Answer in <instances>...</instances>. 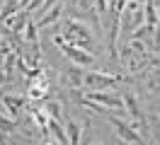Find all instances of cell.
<instances>
[{
  "label": "cell",
  "mask_w": 160,
  "mask_h": 145,
  "mask_svg": "<svg viewBox=\"0 0 160 145\" xmlns=\"http://www.w3.org/2000/svg\"><path fill=\"white\" fill-rule=\"evenodd\" d=\"M158 19H160V5H158Z\"/></svg>",
  "instance_id": "16"
},
{
  "label": "cell",
  "mask_w": 160,
  "mask_h": 145,
  "mask_svg": "<svg viewBox=\"0 0 160 145\" xmlns=\"http://www.w3.org/2000/svg\"><path fill=\"white\" fill-rule=\"evenodd\" d=\"M8 131H2V128H0V145H10V140H8Z\"/></svg>",
  "instance_id": "13"
},
{
  "label": "cell",
  "mask_w": 160,
  "mask_h": 145,
  "mask_svg": "<svg viewBox=\"0 0 160 145\" xmlns=\"http://www.w3.org/2000/svg\"><path fill=\"white\" fill-rule=\"evenodd\" d=\"M39 145H58V143H56V140L49 135V138H41V143H39Z\"/></svg>",
  "instance_id": "14"
},
{
  "label": "cell",
  "mask_w": 160,
  "mask_h": 145,
  "mask_svg": "<svg viewBox=\"0 0 160 145\" xmlns=\"http://www.w3.org/2000/svg\"><path fill=\"white\" fill-rule=\"evenodd\" d=\"M0 128H2V131H8V133H15V131L20 128V121H15V118H8V116L0 114Z\"/></svg>",
  "instance_id": "11"
},
{
  "label": "cell",
  "mask_w": 160,
  "mask_h": 145,
  "mask_svg": "<svg viewBox=\"0 0 160 145\" xmlns=\"http://www.w3.org/2000/svg\"><path fill=\"white\" fill-rule=\"evenodd\" d=\"M126 80L141 82L138 89L143 97H148V99L160 97V65H148L143 70H138V73H131V75H126Z\"/></svg>",
  "instance_id": "2"
},
{
  "label": "cell",
  "mask_w": 160,
  "mask_h": 145,
  "mask_svg": "<svg viewBox=\"0 0 160 145\" xmlns=\"http://www.w3.org/2000/svg\"><path fill=\"white\" fill-rule=\"evenodd\" d=\"M124 77L114 75V73H102V70H85L82 75V89L88 92H109V89H119Z\"/></svg>",
  "instance_id": "1"
},
{
  "label": "cell",
  "mask_w": 160,
  "mask_h": 145,
  "mask_svg": "<svg viewBox=\"0 0 160 145\" xmlns=\"http://www.w3.org/2000/svg\"><path fill=\"white\" fill-rule=\"evenodd\" d=\"M53 41H56V46L63 51V56L68 58L70 63H75L78 68H92L95 65V53H90V51H85V48H80V46L68 44L61 34H53Z\"/></svg>",
  "instance_id": "5"
},
{
  "label": "cell",
  "mask_w": 160,
  "mask_h": 145,
  "mask_svg": "<svg viewBox=\"0 0 160 145\" xmlns=\"http://www.w3.org/2000/svg\"><path fill=\"white\" fill-rule=\"evenodd\" d=\"M51 94H53V89H51L49 68H37V73L29 77V85H27V99L29 102H46Z\"/></svg>",
  "instance_id": "3"
},
{
  "label": "cell",
  "mask_w": 160,
  "mask_h": 145,
  "mask_svg": "<svg viewBox=\"0 0 160 145\" xmlns=\"http://www.w3.org/2000/svg\"><path fill=\"white\" fill-rule=\"evenodd\" d=\"M61 36L66 39L68 44H73V46H80L85 48V51H90V53H95L92 51V34L90 29H88V24H82V22H78V19H68V22H63V34Z\"/></svg>",
  "instance_id": "4"
},
{
  "label": "cell",
  "mask_w": 160,
  "mask_h": 145,
  "mask_svg": "<svg viewBox=\"0 0 160 145\" xmlns=\"http://www.w3.org/2000/svg\"><path fill=\"white\" fill-rule=\"evenodd\" d=\"M66 131H68V138H70V145H80L82 143V133H85V126H80L78 121H73V118H66Z\"/></svg>",
  "instance_id": "9"
},
{
  "label": "cell",
  "mask_w": 160,
  "mask_h": 145,
  "mask_svg": "<svg viewBox=\"0 0 160 145\" xmlns=\"http://www.w3.org/2000/svg\"><path fill=\"white\" fill-rule=\"evenodd\" d=\"M63 15V2H53V7L49 12H44L39 19H37V27L39 29H46L51 24H58V17Z\"/></svg>",
  "instance_id": "8"
},
{
  "label": "cell",
  "mask_w": 160,
  "mask_h": 145,
  "mask_svg": "<svg viewBox=\"0 0 160 145\" xmlns=\"http://www.w3.org/2000/svg\"><path fill=\"white\" fill-rule=\"evenodd\" d=\"M8 75H10V73H5V70H2V68H0V87H2V82H5V80H8Z\"/></svg>",
  "instance_id": "15"
},
{
  "label": "cell",
  "mask_w": 160,
  "mask_h": 145,
  "mask_svg": "<svg viewBox=\"0 0 160 145\" xmlns=\"http://www.w3.org/2000/svg\"><path fill=\"white\" fill-rule=\"evenodd\" d=\"M44 5H46V0H29V2H27V7H24V10H27L29 15H32V12L37 15V12H39V10L44 7Z\"/></svg>",
  "instance_id": "12"
},
{
  "label": "cell",
  "mask_w": 160,
  "mask_h": 145,
  "mask_svg": "<svg viewBox=\"0 0 160 145\" xmlns=\"http://www.w3.org/2000/svg\"><path fill=\"white\" fill-rule=\"evenodd\" d=\"M0 104L5 106V111L15 118V121H20L22 116L27 114V106H29V102H27V97H22V94H12L10 89L2 94V99H0Z\"/></svg>",
  "instance_id": "7"
},
{
  "label": "cell",
  "mask_w": 160,
  "mask_h": 145,
  "mask_svg": "<svg viewBox=\"0 0 160 145\" xmlns=\"http://www.w3.org/2000/svg\"><path fill=\"white\" fill-rule=\"evenodd\" d=\"M148 126H150V140L155 145H160V109L148 111Z\"/></svg>",
  "instance_id": "10"
},
{
  "label": "cell",
  "mask_w": 160,
  "mask_h": 145,
  "mask_svg": "<svg viewBox=\"0 0 160 145\" xmlns=\"http://www.w3.org/2000/svg\"><path fill=\"white\" fill-rule=\"evenodd\" d=\"M107 121L112 123V128H114V133H117V138H119L121 143H126V145H150V143L143 140L146 135H141L131 123H124L121 118H117V116H112V114L107 116Z\"/></svg>",
  "instance_id": "6"
}]
</instances>
